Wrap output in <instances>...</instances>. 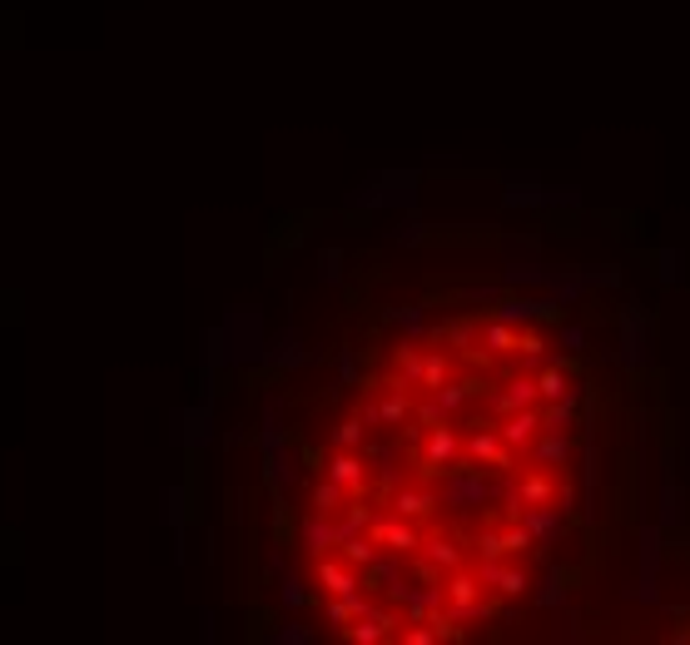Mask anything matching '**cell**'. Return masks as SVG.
Here are the masks:
<instances>
[{
	"mask_svg": "<svg viewBox=\"0 0 690 645\" xmlns=\"http://www.w3.org/2000/svg\"><path fill=\"white\" fill-rule=\"evenodd\" d=\"M596 502L591 373L552 318L462 308L398 338L303 497V576L338 636L462 641L566 576Z\"/></svg>",
	"mask_w": 690,
	"mask_h": 645,
	"instance_id": "obj_1",
	"label": "cell"
}]
</instances>
